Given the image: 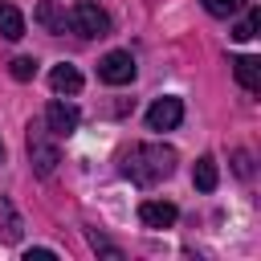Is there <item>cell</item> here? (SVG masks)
<instances>
[{"instance_id": "1", "label": "cell", "mask_w": 261, "mask_h": 261, "mask_svg": "<svg viewBox=\"0 0 261 261\" xmlns=\"http://www.w3.org/2000/svg\"><path fill=\"white\" fill-rule=\"evenodd\" d=\"M171 171H175V151L163 147V143H139L122 155V175L139 188H155Z\"/></svg>"}, {"instance_id": "2", "label": "cell", "mask_w": 261, "mask_h": 261, "mask_svg": "<svg viewBox=\"0 0 261 261\" xmlns=\"http://www.w3.org/2000/svg\"><path fill=\"white\" fill-rule=\"evenodd\" d=\"M29 163H33L37 175H53L57 163H61V151H57V143L49 139V126H45V122H33V126H29Z\"/></svg>"}, {"instance_id": "3", "label": "cell", "mask_w": 261, "mask_h": 261, "mask_svg": "<svg viewBox=\"0 0 261 261\" xmlns=\"http://www.w3.org/2000/svg\"><path fill=\"white\" fill-rule=\"evenodd\" d=\"M65 24H69L77 37H106V33H110V16H106L94 0H77V4L65 12Z\"/></svg>"}, {"instance_id": "4", "label": "cell", "mask_w": 261, "mask_h": 261, "mask_svg": "<svg viewBox=\"0 0 261 261\" xmlns=\"http://www.w3.org/2000/svg\"><path fill=\"white\" fill-rule=\"evenodd\" d=\"M98 77H102L106 86H130V82H135V57H130L126 49L106 53V57L98 61Z\"/></svg>"}, {"instance_id": "5", "label": "cell", "mask_w": 261, "mask_h": 261, "mask_svg": "<svg viewBox=\"0 0 261 261\" xmlns=\"http://www.w3.org/2000/svg\"><path fill=\"white\" fill-rule=\"evenodd\" d=\"M77 122H82V114H77V106H73V102L53 98V102L45 106V126H49V135H73V130H77Z\"/></svg>"}, {"instance_id": "6", "label": "cell", "mask_w": 261, "mask_h": 261, "mask_svg": "<svg viewBox=\"0 0 261 261\" xmlns=\"http://www.w3.org/2000/svg\"><path fill=\"white\" fill-rule=\"evenodd\" d=\"M184 122V102L179 98H155L147 110V126L151 130H175Z\"/></svg>"}, {"instance_id": "7", "label": "cell", "mask_w": 261, "mask_h": 261, "mask_svg": "<svg viewBox=\"0 0 261 261\" xmlns=\"http://www.w3.org/2000/svg\"><path fill=\"white\" fill-rule=\"evenodd\" d=\"M175 216H179V208H175L171 200H143V204H139V220H143L147 228H171Z\"/></svg>"}, {"instance_id": "8", "label": "cell", "mask_w": 261, "mask_h": 261, "mask_svg": "<svg viewBox=\"0 0 261 261\" xmlns=\"http://www.w3.org/2000/svg\"><path fill=\"white\" fill-rule=\"evenodd\" d=\"M49 86H53V94H77V90H82V73L61 61V65L49 69Z\"/></svg>"}, {"instance_id": "9", "label": "cell", "mask_w": 261, "mask_h": 261, "mask_svg": "<svg viewBox=\"0 0 261 261\" xmlns=\"http://www.w3.org/2000/svg\"><path fill=\"white\" fill-rule=\"evenodd\" d=\"M33 20H37L45 33H53V37H57V33H65V12H61L53 0H41V4H37V12H33Z\"/></svg>"}, {"instance_id": "10", "label": "cell", "mask_w": 261, "mask_h": 261, "mask_svg": "<svg viewBox=\"0 0 261 261\" xmlns=\"http://www.w3.org/2000/svg\"><path fill=\"white\" fill-rule=\"evenodd\" d=\"M232 73H237V82H241L249 94L261 90V61H257V57H237V61H232Z\"/></svg>"}, {"instance_id": "11", "label": "cell", "mask_w": 261, "mask_h": 261, "mask_svg": "<svg viewBox=\"0 0 261 261\" xmlns=\"http://www.w3.org/2000/svg\"><path fill=\"white\" fill-rule=\"evenodd\" d=\"M216 179H220L216 159H212V155H200V159H196V167H192V184H196L200 192H216Z\"/></svg>"}, {"instance_id": "12", "label": "cell", "mask_w": 261, "mask_h": 261, "mask_svg": "<svg viewBox=\"0 0 261 261\" xmlns=\"http://www.w3.org/2000/svg\"><path fill=\"white\" fill-rule=\"evenodd\" d=\"M0 37H4V41H20V37H24V16H20V8L0 4Z\"/></svg>"}, {"instance_id": "13", "label": "cell", "mask_w": 261, "mask_h": 261, "mask_svg": "<svg viewBox=\"0 0 261 261\" xmlns=\"http://www.w3.org/2000/svg\"><path fill=\"white\" fill-rule=\"evenodd\" d=\"M257 24H261V12L253 8V12H249L237 29H232V41H253V37H257Z\"/></svg>"}, {"instance_id": "14", "label": "cell", "mask_w": 261, "mask_h": 261, "mask_svg": "<svg viewBox=\"0 0 261 261\" xmlns=\"http://www.w3.org/2000/svg\"><path fill=\"white\" fill-rule=\"evenodd\" d=\"M8 69H12L16 82H33V77H37V61H33V57H12Z\"/></svg>"}, {"instance_id": "15", "label": "cell", "mask_w": 261, "mask_h": 261, "mask_svg": "<svg viewBox=\"0 0 261 261\" xmlns=\"http://www.w3.org/2000/svg\"><path fill=\"white\" fill-rule=\"evenodd\" d=\"M0 216H4V237L8 241H20V220H16V212H12L8 200H0Z\"/></svg>"}, {"instance_id": "16", "label": "cell", "mask_w": 261, "mask_h": 261, "mask_svg": "<svg viewBox=\"0 0 261 261\" xmlns=\"http://www.w3.org/2000/svg\"><path fill=\"white\" fill-rule=\"evenodd\" d=\"M249 0H204V8L212 12V16H232V12H241Z\"/></svg>"}, {"instance_id": "17", "label": "cell", "mask_w": 261, "mask_h": 261, "mask_svg": "<svg viewBox=\"0 0 261 261\" xmlns=\"http://www.w3.org/2000/svg\"><path fill=\"white\" fill-rule=\"evenodd\" d=\"M232 171H237L241 179L253 175V159H249V151H232Z\"/></svg>"}, {"instance_id": "18", "label": "cell", "mask_w": 261, "mask_h": 261, "mask_svg": "<svg viewBox=\"0 0 261 261\" xmlns=\"http://www.w3.org/2000/svg\"><path fill=\"white\" fill-rule=\"evenodd\" d=\"M90 245H94V249H98V253H106V257H110V261H122V253H118V249H114V245H110V241H106V237H98V232H90Z\"/></svg>"}, {"instance_id": "19", "label": "cell", "mask_w": 261, "mask_h": 261, "mask_svg": "<svg viewBox=\"0 0 261 261\" xmlns=\"http://www.w3.org/2000/svg\"><path fill=\"white\" fill-rule=\"evenodd\" d=\"M53 257H57L53 249H29L24 253V261H53Z\"/></svg>"}, {"instance_id": "20", "label": "cell", "mask_w": 261, "mask_h": 261, "mask_svg": "<svg viewBox=\"0 0 261 261\" xmlns=\"http://www.w3.org/2000/svg\"><path fill=\"white\" fill-rule=\"evenodd\" d=\"M0 159H4V143H0Z\"/></svg>"}]
</instances>
